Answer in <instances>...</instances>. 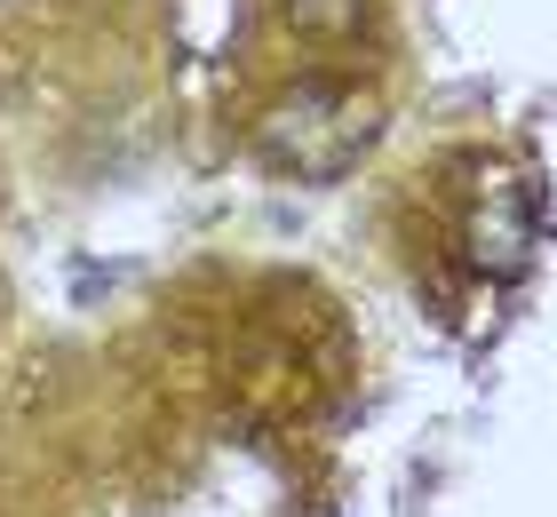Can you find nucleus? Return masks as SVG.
I'll return each instance as SVG.
<instances>
[{
    "label": "nucleus",
    "instance_id": "1",
    "mask_svg": "<svg viewBox=\"0 0 557 517\" xmlns=\"http://www.w3.org/2000/svg\"><path fill=\"white\" fill-rule=\"evenodd\" d=\"M359 0H287V24L295 33H319V40H343V33H359Z\"/></svg>",
    "mask_w": 557,
    "mask_h": 517
}]
</instances>
